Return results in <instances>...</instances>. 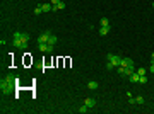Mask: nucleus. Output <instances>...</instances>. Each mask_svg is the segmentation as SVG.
I'll use <instances>...</instances> for the list:
<instances>
[{
	"label": "nucleus",
	"mask_w": 154,
	"mask_h": 114,
	"mask_svg": "<svg viewBox=\"0 0 154 114\" xmlns=\"http://www.w3.org/2000/svg\"><path fill=\"white\" fill-rule=\"evenodd\" d=\"M34 14H36V15H39V14H43V9H41V3H39V5H36V9H34Z\"/></svg>",
	"instance_id": "nucleus-15"
},
{
	"label": "nucleus",
	"mask_w": 154,
	"mask_h": 114,
	"mask_svg": "<svg viewBox=\"0 0 154 114\" xmlns=\"http://www.w3.org/2000/svg\"><path fill=\"white\" fill-rule=\"evenodd\" d=\"M128 104H130V106L137 104V102H135V99H134V97H128Z\"/></svg>",
	"instance_id": "nucleus-21"
},
{
	"label": "nucleus",
	"mask_w": 154,
	"mask_h": 114,
	"mask_svg": "<svg viewBox=\"0 0 154 114\" xmlns=\"http://www.w3.org/2000/svg\"><path fill=\"white\" fill-rule=\"evenodd\" d=\"M50 2H51V3H53V5H57L58 2H62V0H50Z\"/></svg>",
	"instance_id": "nucleus-23"
},
{
	"label": "nucleus",
	"mask_w": 154,
	"mask_h": 114,
	"mask_svg": "<svg viewBox=\"0 0 154 114\" xmlns=\"http://www.w3.org/2000/svg\"><path fill=\"white\" fill-rule=\"evenodd\" d=\"M135 102H137V104H144V97H142V95H139V97H135Z\"/></svg>",
	"instance_id": "nucleus-16"
},
{
	"label": "nucleus",
	"mask_w": 154,
	"mask_h": 114,
	"mask_svg": "<svg viewBox=\"0 0 154 114\" xmlns=\"http://www.w3.org/2000/svg\"><path fill=\"white\" fill-rule=\"evenodd\" d=\"M106 58H108V61H113V63H115V67H120V61H122V58H123V56L110 53V55H106Z\"/></svg>",
	"instance_id": "nucleus-5"
},
{
	"label": "nucleus",
	"mask_w": 154,
	"mask_h": 114,
	"mask_svg": "<svg viewBox=\"0 0 154 114\" xmlns=\"http://www.w3.org/2000/svg\"><path fill=\"white\" fill-rule=\"evenodd\" d=\"M65 7H67V5H65V2H58L57 5H53V12H58V10H63Z\"/></svg>",
	"instance_id": "nucleus-9"
},
{
	"label": "nucleus",
	"mask_w": 154,
	"mask_h": 114,
	"mask_svg": "<svg viewBox=\"0 0 154 114\" xmlns=\"http://www.w3.org/2000/svg\"><path fill=\"white\" fill-rule=\"evenodd\" d=\"M89 111H91V109H89L86 104H82L81 107H79V113H81V114H86V113H89Z\"/></svg>",
	"instance_id": "nucleus-13"
},
{
	"label": "nucleus",
	"mask_w": 154,
	"mask_h": 114,
	"mask_svg": "<svg viewBox=\"0 0 154 114\" xmlns=\"http://www.w3.org/2000/svg\"><path fill=\"white\" fill-rule=\"evenodd\" d=\"M139 84H147V77H145V75H140V78H139Z\"/></svg>",
	"instance_id": "nucleus-19"
},
{
	"label": "nucleus",
	"mask_w": 154,
	"mask_h": 114,
	"mask_svg": "<svg viewBox=\"0 0 154 114\" xmlns=\"http://www.w3.org/2000/svg\"><path fill=\"white\" fill-rule=\"evenodd\" d=\"M51 34H53V32H51L50 29H46L45 32H41V34L38 36V44H39V43H48L50 38H51Z\"/></svg>",
	"instance_id": "nucleus-3"
},
{
	"label": "nucleus",
	"mask_w": 154,
	"mask_h": 114,
	"mask_svg": "<svg viewBox=\"0 0 154 114\" xmlns=\"http://www.w3.org/2000/svg\"><path fill=\"white\" fill-rule=\"evenodd\" d=\"M106 68H108V70H113V68H116V67H115L113 61H108V63H106Z\"/></svg>",
	"instance_id": "nucleus-18"
},
{
	"label": "nucleus",
	"mask_w": 154,
	"mask_h": 114,
	"mask_svg": "<svg viewBox=\"0 0 154 114\" xmlns=\"http://www.w3.org/2000/svg\"><path fill=\"white\" fill-rule=\"evenodd\" d=\"M84 104H86L89 109H93V107H96V99H94V97H86Z\"/></svg>",
	"instance_id": "nucleus-7"
},
{
	"label": "nucleus",
	"mask_w": 154,
	"mask_h": 114,
	"mask_svg": "<svg viewBox=\"0 0 154 114\" xmlns=\"http://www.w3.org/2000/svg\"><path fill=\"white\" fill-rule=\"evenodd\" d=\"M101 26H110V20H108V17H103V19H101Z\"/></svg>",
	"instance_id": "nucleus-17"
},
{
	"label": "nucleus",
	"mask_w": 154,
	"mask_h": 114,
	"mask_svg": "<svg viewBox=\"0 0 154 114\" xmlns=\"http://www.w3.org/2000/svg\"><path fill=\"white\" fill-rule=\"evenodd\" d=\"M120 67H125V68H134V61L130 58H122L120 61Z\"/></svg>",
	"instance_id": "nucleus-6"
},
{
	"label": "nucleus",
	"mask_w": 154,
	"mask_h": 114,
	"mask_svg": "<svg viewBox=\"0 0 154 114\" xmlns=\"http://www.w3.org/2000/svg\"><path fill=\"white\" fill-rule=\"evenodd\" d=\"M38 49L41 53H53V44H48V43H39Z\"/></svg>",
	"instance_id": "nucleus-4"
},
{
	"label": "nucleus",
	"mask_w": 154,
	"mask_h": 114,
	"mask_svg": "<svg viewBox=\"0 0 154 114\" xmlns=\"http://www.w3.org/2000/svg\"><path fill=\"white\" fill-rule=\"evenodd\" d=\"M41 9H43V14H45V12L53 10V5H50V3H41Z\"/></svg>",
	"instance_id": "nucleus-11"
},
{
	"label": "nucleus",
	"mask_w": 154,
	"mask_h": 114,
	"mask_svg": "<svg viewBox=\"0 0 154 114\" xmlns=\"http://www.w3.org/2000/svg\"><path fill=\"white\" fill-rule=\"evenodd\" d=\"M57 41H58V38H57V36H55V34H51V38H50L48 44H53V46H55V44H57Z\"/></svg>",
	"instance_id": "nucleus-14"
},
{
	"label": "nucleus",
	"mask_w": 154,
	"mask_h": 114,
	"mask_svg": "<svg viewBox=\"0 0 154 114\" xmlns=\"http://www.w3.org/2000/svg\"><path fill=\"white\" fill-rule=\"evenodd\" d=\"M137 73L139 75H145V68H137Z\"/></svg>",
	"instance_id": "nucleus-20"
},
{
	"label": "nucleus",
	"mask_w": 154,
	"mask_h": 114,
	"mask_svg": "<svg viewBox=\"0 0 154 114\" xmlns=\"http://www.w3.org/2000/svg\"><path fill=\"white\" fill-rule=\"evenodd\" d=\"M98 87H99V84H98V82H94V80L87 82V89H89V90H96Z\"/></svg>",
	"instance_id": "nucleus-10"
},
{
	"label": "nucleus",
	"mask_w": 154,
	"mask_h": 114,
	"mask_svg": "<svg viewBox=\"0 0 154 114\" xmlns=\"http://www.w3.org/2000/svg\"><path fill=\"white\" fill-rule=\"evenodd\" d=\"M151 61H154V53H151Z\"/></svg>",
	"instance_id": "nucleus-24"
},
{
	"label": "nucleus",
	"mask_w": 154,
	"mask_h": 114,
	"mask_svg": "<svg viewBox=\"0 0 154 114\" xmlns=\"http://www.w3.org/2000/svg\"><path fill=\"white\" fill-rule=\"evenodd\" d=\"M149 72L154 75V61H151V67H149Z\"/></svg>",
	"instance_id": "nucleus-22"
},
{
	"label": "nucleus",
	"mask_w": 154,
	"mask_h": 114,
	"mask_svg": "<svg viewBox=\"0 0 154 114\" xmlns=\"http://www.w3.org/2000/svg\"><path fill=\"white\" fill-rule=\"evenodd\" d=\"M108 31H110V26H101V27H99V34H101V36H106V34H108Z\"/></svg>",
	"instance_id": "nucleus-12"
},
{
	"label": "nucleus",
	"mask_w": 154,
	"mask_h": 114,
	"mask_svg": "<svg viewBox=\"0 0 154 114\" xmlns=\"http://www.w3.org/2000/svg\"><path fill=\"white\" fill-rule=\"evenodd\" d=\"M19 82V78L14 75V73H7V75L2 78V82H0V90H2V94H10L14 89H16V84Z\"/></svg>",
	"instance_id": "nucleus-1"
},
{
	"label": "nucleus",
	"mask_w": 154,
	"mask_h": 114,
	"mask_svg": "<svg viewBox=\"0 0 154 114\" xmlns=\"http://www.w3.org/2000/svg\"><path fill=\"white\" fill-rule=\"evenodd\" d=\"M28 44H29V34L28 32L16 31V32H14V46L19 48V49H26Z\"/></svg>",
	"instance_id": "nucleus-2"
},
{
	"label": "nucleus",
	"mask_w": 154,
	"mask_h": 114,
	"mask_svg": "<svg viewBox=\"0 0 154 114\" xmlns=\"http://www.w3.org/2000/svg\"><path fill=\"white\" fill-rule=\"evenodd\" d=\"M139 78H140V75H139V73H137V70H135L134 73H132V75L128 77V80H130V82H132V84H139Z\"/></svg>",
	"instance_id": "nucleus-8"
},
{
	"label": "nucleus",
	"mask_w": 154,
	"mask_h": 114,
	"mask_svg": "<svg viewBox=\"0 0 154 114\" xmlns=\"http://www.w3.org/2000/svg\"><path fill=\"white\" fill-rule=\"evenodd\" d=\"M152 9H154V2H152Z\"/></svg>",
	"instance_id": "nucleus-25"
}]
</instances>
